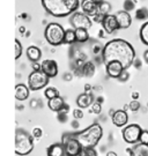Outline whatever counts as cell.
I'll return each mask as SVG.
<instances>
[{
  "label": "cell",
  "instance_id": "obj_30",
  "mask_svg": "<svg viewBox=\"0 0 148 156\" xmlns=\"http://www.w3.org/2000/svg\"><path fill=\"white\" fill-rule=\"evenodd\" d=\"M102 111V106H101V103L99 102H94L93 104H92V112L94 113H101Z\"/></svg>",
  "mask_w": 148,
  "mask_h": 156
},
{
  "label": "cell",
  "instance_id": "obj_3",
  "mask_svg": "<svg viewBox=\"0 0 148 156\" xmlns=\"http://www.w3.org/2000/svg\"><path fill=\"white\" fill-rule=\"evenodd\" d=\"M74 136L80 141V144L82 145L83 148H86V147L95 148L96 145L99 142V140L103 136V128L99 124L94 123L89 127L83 129L82 132L74 134Z\"/></svg>",
  "mask_w": 148,
  "mask_h": 156
},
{
  "label": "cell",
  "instance_id": "obj_2",
  "mask_svg": "<svg viewBox=\"0 0 148 156\" xmlns=\"http://www.w3.org/2000/svg\"><path fill=\"white\" fill-rule=\"evenodd\" d=\"M41 2L46 13L56 17L72 15L80 6L79 0H41Z\"/></svg>",
  "mask_w": 148,
  "mask_h": 156
},
{
  "label": "cell",
  "instance_id": "obj_18",
  "mask_svg": "<svg viewBox=\"0 0 148 156\" xmlns=\"http://www.w3.org/2000/svg\"><path fill=\"white\" fill-rule=\"evenodd\" d=\"M29 93H30V88L26 84L19 83L15 86V98L17 101H26L29 97Z\"/></svg>",
  "mask_w": 148,
  "mask_h": 156
},
{
  "label": "cell",
  "instance_id": "obj_12",
  "mask_svg": "<svg viewBox=\"0 0 148 156\" xmlns=\"http://www.w3.org/2000/svg\"><path fill=\"white\" fill-rule=\"evenodd\" d=\"M42 71L49 78H56L58 75V64L53 59H45L42 62Z\"/></svg>",
  "mask_w": 148,
  "mask_h": 156
},
{
  "label": "cell",
  "instance_id": "obj_24",
  "mask_svg": "<svg viewBox=\"0 0 148 156\" xmlns=\"http://www.w3.org/2000/svg\"><path fill=\"white\" fill-rule=\"evenodd\" d=\"M139 36H140V41L143 42L145 45L148 46V21L145 22L140 28L139 31Z\"/></svg>",
  "mask_w": 148,
  "mask_h": 156
},
{
  "label": "cell",
  "instance_id": "obj_11",
  "mask_svg": "<svg viewBox=\"0 0 148 156\" xmlns=\"http://www.w3.org/2000/svg\"><path fill=\"white\" fill-rule=\"evenodd\" d=\"M105 69H106V74L112 79H119L123 72L125 71L124 66L119 62H111L109 64H106Z\"/></svg>",
  "mask_w": 148,
  "mask_h": 156
},
{
  "label": "cell",
  "instance_id": "obj_36",
  "mask_svg": "<svg viewBox=\"0 0 148 156\" xmlns=\"http://www.w3.org/2000/svg\"><path fill=\"white\" fill-rule=\"evenodd\" d=\"M42 129L39 127H36V128H34V131H33V136L34 138H36V139H38V138H41L42 136Z\"/></svg>",
  "mask_w": 148,
  "mask_h": 156
},
{
  "label": "cell",
  "instance_id": "obj_21",
  "mask_svg": "<svg viewBox=\"0 0 148 156\" xmlns=\"http://www.w3.org/2000/svg\"><path fill=\"white\" fill-rule=\"evenodd\" d=\"M130 156H148V145L137 144L131 149Z\"/></svg>",
  "mask_w": 148,
  "mask_h": 156
},
{
  "label": "cell",
  "instance_id": "obj_47",
  "mask_svg": "<svg viewBox=\"0 0 148 156\" xmlns=\"http://www.w3.org/2000/svg\"><path fill=\"white\" fill-rule=\"evenodd\" d=\"M19 30H20V33H21V34H23L24 31H26V28H24V27H20V28H19Z\"/></svg>",
  "mask_w": 148,
  "mask_h": 156
},
{
  "label": "cell",
  "instance_id": "obj_7",
  "mask_svg": "<svg viewBox=\"0 0 148 156\" xmlns=\"http://www.w3.org/2000/svg\"><path fill=\"white\" fill-rule=\"evenodd\" d=\"M49 76L43 71H34L28 78V87L30 90H39L49 84Z\"/></svg>",
  "mask_w": 148,
  "mask_h": 156
},
{
  "label": "cell",
  "instance_id": "obj_42",
  "mask_svg": "<svg viewBox=\"0 0 148 156\" xmlns=\"http://www.w3.org/2000/svg\"><path fill=\"white\" fill-rule=\"evenodd\" d=\"M90 89H92V86L89 83H87V84H85V91L86 93H89L90 91Z\"/></svg>",
  "mask_w": 148,
  "mask_h": 156
},
{
  "label": "cell",
  "instance_id": "obj_33",
  "mask_svg": "<svg viewBox=\"0 0 148 156\" xmlns=\"http://www.w3.org/2000/svg\"><path fill=\"white\" fill-rule=\"evenodd\" d=\"M73 117L75 118V119H81L83 118V112L81 109H75V110H73Z\"/></svg>",
  "mask_w": 148,
  "mask_h": 156
},
{
  "label": "cell",
  "instance_id": "obj_29",
  "mask_svg": "<svg viewBox=\"0 0 148 156\" xmlns=\"http://www.w3.org/2000/svg\"><path fill=\"white\" fill-rule=\"evenodd\" d=\"M22 56V45L19 39H15V59H19Z\"/></svg>",
  "mask_w": 148,
  "mask_h": 156
},
{
  "label": "cell",
  "instance_id": "obj_4",
  "mask_svg": "<svg viewBox=\"0 0 148 156\" xmlns=\"http://www.w3.org/2000/svg\"><path fill=\"white\" fill-rule=\"evenodd\" d=\"M34 149V136L24 129H17L15 134V153L17 155H28Z\"/></svg>",
  "mask_w": 148,
  "mask_h": 156
},
{
  "label": "cell",
  "instance_id": "obj_10",
  "mask_svg": "<svg viewBox=\"0 0 148 156\" xmlns=\"http://www.w3.org/2000/svg\"><path fill=\"white\" fill-rule=\"evenodd\" d=\"M102 27L104 29L106 34H114L115 31L121 29V26L116 19L115 14H108L104 16V20L102 22Z\"/></svg>",
  "mask_w": 148,
  "mask_h": 156
},
{
  "label": "cell",
  "instance_id": "obj_35",
  "mask_svg": "<svg viewBox=\"0 0 148 156\" xmlns=\"http://www.w3.org/2000/svg\"><path fill=\"white\" fill-rule=\"evenodd\" d=\"M125 11L128 12V11H132L133 8H134V4H133V1H131V0H125Z\"/></svg>",
  "mask_w": 148,
  "mask_h": 156
},
{
  "label": "cell",
  "instance_id": "obj_23",
  "mask_svg": "<svg viewBox=\"0 0 148 156\" xmlns=\"http://www.w3.org/2000/svg\"><path fill=\"white\" fill-rule=\"evenodd\" d=\"M75 30V36H77V42L79 43H85L89 39V33L87 29H74Z\"/></svg>",
  "mask_w": 148,
  "mask_h": 156
},
{
  "label": "cell",
  "instance_id": "obj_38",
  "mask_svg": "<svg viewBox=\"0 0 148 156\" xmlns=\"http://www.w3.org/2000/svg\"><path fill=\"white\" fill-rule=\"evenodd\" d=\"M128 76H130V75H128V73H127V72H126V69H125V71L123 72V74L121 75V78H119V80H121V81H126L127 79H128Z\"/></svg>",
  "mask_w": 148,
  "mask_h": 156
},
{
  "label": "cell",
  "instance_id": "obj_26",
  "mask_svg": "<svg viewBox=\"0 0 148 156\" xmlns=\"http://www.w3.org/2000/svg\"><path fill=\"white\" fill-rule=\"evenodd\" d=\"M111 11V5H110L108 1H102L99 5V14H103V15H108Z\"/></svg>",
  "mask_w": 148,
  "mask_h": 156
},
{
  "label": "cell",
  "instance_id": "obj_43",
  "mask_svg": "<svg viewBox=\"0 0 148 156\" xmlns=\"http://www.w3.org/2000/svg\"><path fill=\"white\" fill-rule=\"evenodd\" d=\"M139 96H140V95H139V93H138V91H134V93L132 94V97H133V100H135V101L139 98Z\"/></svg>",
  "mask_w": 148,
  "mask_h": 156
},
{
  "label": "cell",
  "instance_id": "obj_8",
  "mask_svg": "<svg viewBox=\"0 0 148 156\" xmlns=\"http://www.w3.org/2000/svg\"><path fill=\"white\" fill-rule=\"evenodd\" d=\"M72 27H74V29H90L93 27V22L90 20V17L88 16L87 14H85L83 12H75L74 14L71 15L70 19Z\"/></svg>",
  "mask_w": 148,
  "mask_h": 156
},
{
  "label": "cell",
  "instance_id": "obj_32",
  "mask_svg": "<svg viewBox=\"0 0 148 156\" xmlns=\"http://www.w3.org/2000/svg\"><path fill=\"white\" fill-rule=\"evenodd\" d=\"M130 109H131L132 111H138L139 109H140V103H139V101H135L133 100L130 103Z\"/></svg>",
  "mask_w": 148,
  "mask_h": 156
},
{
  "label": "cell",
  "instance_id": "obj_9",
  "mask_svg": "<svg viewBox=\"0 0 148 156\" xmlns=\"http://www.w3.org/2000/svg\"><path fill=\"white\" fill-rule=\"evenodd\" d=\"M143 133V128L138 124H131L124 128L123 131V139L127 144H137L140 140V135Z\"/></svg>",
  "mask_w": 148,
  "mask_h": 156
},
{
  "label": "cell",
  "instance_id": "obj_31",
  "mask_svg": "<svg viewBox=\"0 0 148 156\" xmlns=\"http://www.w3.org/2000/svg\"><path fill=\"white\" fill-rule=\"evenodd\" d=\"M140 144H145V145H148V131L146 129H143V133L140 135V140H139Z\"/></svg>",
  "mask_w": 148,
  "mask_h": 156
},
{
  "label": "cell",
  "instance_id": "obj_27",
  "mask_svg": "<svg viewBox=\"0 0 148 156\" xmlns=\"http://www.w3.org/2000/svg\"><path fill=\"white\" fill-rule=\"evenodd\" d=\"M44 95L46 96L48 100H51V98H55L57 96H59V91H58V89L55 88V87H51V88H46Z\"/></svg>",
  "mask_w": 148,
  "mask_h": 156
},
{
  "label": "cell",
  "instance_id": "obj_46",
  "mask_svg": "<svg viewBox=\"0 0 148 156\" xmlns=\"http://www.w3.org/2000/svg\"><path fill=\"white\" fill-rule=\"evenodd\" d=\"M143 56H145V60H146V62L148 64V50L145 52V55H143Z\"/></svg>",
  "mask_w": 148,
  "mask_h": 156
},
{
  "label": "cell",
  "instance_id": "obj_19",
  "mask_svg": "<svg viewBox=\"0 0 148 156\" xmlns=\"http://www.w3.org/2000/svg\"><path fill=\"white\" fill-rule=\"evenodd\" d=\"M46 154L48 156H65V146L63 144H52L46 149Z\"/></svg>",
  "mask_w": 148,
  "mask_h": 156
},
{
  "label": "cell",
  "instance_id": "obj_25",
  "mask_svg": "<svg viewBox=\"0 0 148 156\" xmlns=\"http://www.w3.org/2000/svg\"><path fill=\"white\" fill-rule=\"evenodd\" d=\"M77 42V36H75V30L73 29H67L65 33V39L64 43L65 44H73Z\"/></svg>",
  "mask_w": 148,
  "mask_h": 156
},
{
  "label": "cell",
  "instance_id": "obj_40",
  "mask_svg": "<svg viewBox=\"0 0 148 156\" xmlns=\"http://www.w3.org/2000/svg\"><path fill=\"white\" fill-rule=\"evenodd\" d=\"M102 50H103V49H101V46H99V45H97V44L93 48V51H94V53H95V55L99 53V51H102Z\"/></svg>",
  "mask_w": 148,
  "mask_h": 156
},
{
  "label": "cell",
  "instance_id": "obj_5",
  "mask_svg": "<svg viewBox=\"0 0 148 156\" xmlns=\"http://www.w3.org/2000/svg\"><path fill=\"white\" fill-rule=\"evenodd\" d=\"M65 30L59 23L51 22L46 26L44 30V37L46 42L52 46H58V45L64 44L65 39Z\"/></svg>",
  "mask_w": 148,
  "mask_h": 156
},
{
  "label": "cell",
  "instance_id": "obj_6",
  "mask_svg": "<svg viewBox=\"0 0 148 156\" xmlns=\"http://www.w3.org/2000/svg\"><path fill=\"white\" fill-rule=\"evenodd\" d=\"M61 144L65 146L66 156H79L82 151V145L72 134H64Z\"/></svg>",
  "mask_w": 148,
  "mask_h": 156
},
{
  "label": "cell",
  "instance_id": "obj_37",
  "mask_svg": "<svg viewBox=\"0 0 148 156\" xmlns=\"http://www.w3.org/2000/svg\"><path fill=\"white\" fill-rule=\"evenodd\" d=\"M146 12V9H139V11H137V17L138 19H145L146 16H148V14H143Z\"/></svg>",
  "mask_w": 148,
  "mask_h": 156
},
{
  "label": "cell",
  "instance_id": "obj_34",
  "mask_svg": "<svg viewBox=\"0 0 148 156\" xmlns=\"http://www.w3.org/2000/svg\"><path fill=\"white\" fill-rule=\"evenodd\" d=\"M104 16L105 15H103V14H99V13H97L95 16L93 17V21L96 23H102L103 22V20H104Z\"/></svg>",
  "mask_w": 148,
  "mask_h": 156
},
{
  "label": "cell",
  "instance_id": "obj_39",
  "mask_svg": "<svg viewBox=\"0 0 148 156\" xmlns=\"http://www.w3.org/2000/svg\"><path fill=\"white\" fill-rule=\"evenodd\" d=\"M34 71H42V65H39L38 62H33Z\"/></svg>",
  "mask_w": 148,
  "mask_h": 156
},
{
  "label": "cell",
  "instance_id": "obj_17",
  "mask_svg": "<svg viewBox=\"0 0 148 156\" xmlns=\"http://www.w3.org/2000/svg\"><path fill=\"white\" fill-rule=\"evenodd\" d=\"M94 96L93 94L90 93H83V94H80L77 98V105L80 108V109H86L88 106H90L94 102Z\"/></svg>",
  "mask_w": 148,
  "mask_h": 156
},
{
  "label": "cell",
  "instance_id": "obj_15",
  "mask_svg": "<svg viewBox=\"0 0 148 156\" xmlns=\"http://www.w3.org/2000/svg\"><path fill=\"white\" fill-rule=\"evenodd\" d=\"M117 21L121 26V29H127L132 24V16L131 14L126 11H119L115 14Z\"/></svg>",
  "mask_w": 148,
  "mask_h": 156
},
{
  "label": "cell",
  "instance_id": "obj_13",
  "mask_svg": "<svg viewBox=\"0 0 148 156\" xmlns=\"http://www.w3.org/2000/svg\"><path fill=\"white\" fill-rule=\"evenodd\" d=\"M80 7L85 14H87L88 16H95L99 13V4L95 0H82Z\"/></svg>",
  "mask_w": 148,
  "mask_h": 156
},
{
  "label": "cell",
  "instance_id": "obj_14",
  "mask_svg": "<svg viewBox=\"0 0 148 156\" xmlns=\"http://www.w3.org/2000/svg\"><path fill=\"white\" fill-rule=\"evenodd\" d=\"M48 106L50 108V110L55 112H60L63 110H67L68 109V105L65 103L64 98L61 96H57L55 98H51L48 102Z\"/></svg>",
  "mask_w": 148,
  "mask_h": 156
},
{
  "label": "cell",
  "instance_id": "obj_20",
  "mask_svg": "<svg viewBox=\"0 0 148 156\" xmlns=\"http://www.w3.org/2000/svg\"><path fill=\"white\" fill-rule=\"evenodd\" d=\"M27 57L30 62H38V60L42 57V51L37 46H29L27 49Z\"/></svg>",
  "mask_w": 148,
  "mask_h": 156
},
{
  "label": "cell",
  "instance_id": "obj_16",
  "mask_svg": "<svg viewBox=\"0 0 148 156\" xmlns=\"http://www.w3.org/2000/svg\"><path fill=\"white\" fill-rule=\"evenodd\" d=\"M128 122V116L125 110H117L115 111L114 116H112V123L116 125L117 127H123L125 126Z\"/></svg>",
  "mask_w": 148,
  "mask_h": 156
},
{
  "label": "cell",
  "instance_id": "obj_28",
  "mask_svg": "<svg viewBox=\"0 0 148 156\" xmlns=\"http://www.w3.org/2000/svg\"><path fill=\"white\" fill-rule=\"evenodd\" d=\"M79 156H97V151L93 147H86V148H82Z\"/></svg>",
  "mask_w": 148,
  "mask_h": 156
},
{
  "label": "cell",
  "instance_id": "obj_41",
  "mask_svg": "<svg viewBox=\"0 0 148 156\" xmlns=\"http://www.w3.org/2000/svg\"><path fill=\"white\" fill-rule=\"evenodd\" d=\"M104 33H106V31H105L104 29H101V30H99V36L101 37V38H104V37H105V34H104Z\"/></svg>",
  "mask_w": 148,
  "mask_h": 156
},
{
  "label": "cell",
  "instance_id": "obj_44",
  "mask_svg": "<svg viewBox=\"0 0 148 156\" xmlns=\"http://www.w3.org/2000/svg\"><path fill=\"white\" fill-rule=\"evenodd\" d=\"M106 156H117V154H116L115 151H108V153H106Z\"/></svg>",
  "mask_w": 148,
  "mask_h": 156
},
{
  "label": "cell",
  "instance_id": "obj_1",
  "mask_svg": "<svg viewBox=\"0 0 148 156\" xmlns=\"http://www.w3.org/2000/svg\"><path fill=\"white\" fill-rule=\"evenodd\" d=\"M135 51L133 46L125 39L115 38L111 39L103 46L102 50V60L104 65L111 62H119L125 69L130 68L134 62Z\"/></svg>",
  "mask_w": 148,
  "mask_h": 156
},
{
  "label": "cell",
  "instance_id": "obj_22",
  "mask_svg": "<svg viewBox=\"0 0 148 156\" xmlns=\"http://www.w3.org/2000/svg\"><path fill=\"white\" fill-rule=\"evenodd\" d=\"M95 73V65L93 62H88L81 66V75L85 76H93Z\"/></svg>",
  "mask_w": 148,
  "mask_h": 156
},
{
  "label": "cell",
  "instance_id": "obj_45",
  "mask_svg": "<svg viewBox=\"0 0 148 156\" xmlns=\"http://www.w3.org/2000/svg\"><path fill=\"white\" fill-rule=\"evenodd\" d=\"M64 79H65V80H67V81H70V80L72 79V75H71V74H66V75H64Z\"/></svg>",
  "mask_w": 148,
  "mask_h": 156
}]
</instances>
